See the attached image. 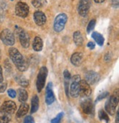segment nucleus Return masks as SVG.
I'll list each match as a JSON object with an SVG mask.
<instances>
[{
	"label": "nucleus",
	"instance_id": "32",
	"mask_svg": "<svg viewBox=\"0 0 119 123\" xmlns=\"http://www.w3.org/2000/svg\"><path fill=\"white\" fill-rule=\"evenodd\" d=\"M87 47L90 49H93L94 48H95V43H93V42H89L88 43H87Z\"/></svg>",
	"mask_w": 119,
	"mask_h": 123
},
{
	"label": "nucleus",
	"instance_id": "12",
	"mask_svg": "<svg viewBox=\"0 0 119 123\" xmlns=\"http://www.w3.org/2000/svg\"><path fill=\"white\" fill-rule=\"evenodd\" d=\"M91 94V88L85 80L79 81V95L84 98H87Z\"/></svg>",
	"mask_w": 119,
	"mask_h": 123
},
{
	"label": "nucleus",
	"instance_id": "8",
	"mask_svg": "<svg viewBox=\"0 0 119 123\" xmlns=\"http://www.w3.org/2000/svg\"><path fill=\"white\" fill-rule=\"evenodd\" d=\"M15 12L17 16L21 18H26L29 12V7L25 2H19L16 4L15 7Z\"/></svg>",
	"mask_w": 119,
	"mask_h": 123
},
{
	"label": "nucleus",
	"instance_id": "20",
	"mask_svg": "<svg viewBox=\"0 0 119 123\" xmlns=\"http://www.w3.org/2000/svg\"><path fill=\"white\" fill-rule=\"evenodd\" d=\"M73 42L77 45H82L83 43V37L79 31H77L73 33Z\"/></svg>",
	"mask_w": 119,
	"mask_h": 123
},
{
	"label": "nucleus",
	"instance_id": "10",
	"mask_svg": "<svg viewBox=\"0 0 119 123\" xmlns=\"http://www.w3.org/2000/svg\"><path fill=\"white\" fill-rule=\"evenodd\" d=\"M91 6V0H79L78 7H77L79 14L82 17H85L89 12Z\"/></svg>",
	"mask_w": 119,
	"mask_h": 123
},
{
	"label": "nucleus",
	"instance_id": "7",
	"mask_svg": "<svg viewBox=\"0 0 119 123\" xmlns=\"http://www.w3.org/2000/svg\"><path fill=\"white\" fill-rule=\"evenodd\" d=\"M0 39L6 45L12 46L15 43V37L13 33L10 29H5L0 33Z\"/></svg>",
	"mask_w": 119,
	"mask_h": 123
},
{
	"label": "nucleus",
	"instance_id": "27",
	"mask_svg": "<svg viewBox=\"0 0 119 123\" xmlns=\"http://www.w3.org/2000/svg\"><path fill=\"white\" fill-rule=\"evenodd\" d=\"M95 25H96V20L95 19H92L90 22H89V24L87 25V32L88 34L94 29Z\"/></svg>",
	"mask_w": 119,
	"mask_h": 123
},
{
	"label": "nucleus",
	"instance_id": "22",
	"mask_svg": "<svg viewBox=\"0 0 119 123\" xmlns=\"http://www.w3.org/2000/svg\"><path fill=\"white\" fill-rule=\"evenodd\" d=\"M15 80L16 81V82L20 86H21L23 87H26L29 85V81L24 75H17L16 78H15Z\"/></svg>",
	"mask_w": 119,
	"mask_h": 123
},
{
	"label": "nucleus",
	"instance_id": "25",
	"mask_svg": "<svg viewBox=\"0 0 119 123\" xmlns=\"http://www.w3.org/2000/svg\"><path fill=\"white\" fill-rule=\"evenodd\" d=\"M32 4L35 7H42L46 4V0H33Z\"/></svg>",
	"mask_w": 119,
	"mask_h": 123
},
{
	"label": "nucleus",
	"instance_id": "11",
	"mask_svg": "<svg viewBox=\"0 0 119 123\" xmlns=\"http://www.w3.org/2000/svg\"><path fill=\"white\" fill-rule=\"evenodd\" d=\"M81 108L83 112L87 115H92L94 114V107L92 100L90 98H86L81 102Z\"/></svg>",
	"mask_w": 119,
	"mask_h": 123
},
{
	"label": "nucleus",
	"instance_id": "9",
	"mask_svg": "<svg viewBox=\"0 0 119 123\" xmlns=\"http://www.w3.org/2000/svg\"><path fill=\"white\" fill-rule=\"evenodd\" d=\"M16 31L21 45L24 48H28L29 46V37L26 32L20 27H17Z\"/></svg>",
	"mask_w": 119,
	"mask_h": 123
},
{
	"label": "nucleus",
	"instance_id": "37",
	"mask_svg": "<svg viewBox=\"0 0 119 123\" xmlns=\"http://www.w3.org/2000/svg\"><path fill=\"white\" fill-rule=\"evenodd\" d=\"M93 1H94L96 3L100 4V3H102V2H105V0H93Z\"/></svg>",
	"mask_w": 119,
	"mask_h": 123
},
{
	"label": "nucleus",
	"instance_id": "6",
	"mask_svg": "<svg viewBox=\"0 0 119 123\" xmlns=\"http://www.w3.org/2000/svg\"><path fill=\"white\" fill-rule=\"evenodd\" d=\"M68 16L65 13H60L55 18L54 21V30L56 32H60L63 30L67 22Z\"/></svg>",
	"mask_w": 119,
	"mask_h": 123
},
{
	"label": "nucleus",
	"instance_id": "2",
	"mask_svg": "<svg viewBox=\"0 0 119 123\" xmlns=\"http://www.w3.org/2000/svg\"><path fill=\"white\" fill-rule=\"evenodd\" d=\"M8 54L10 59L19 71L24 72L27 70L28 64L26 61L17 49L10 48L8 51Z\"/></svg>",
	"mask_w": 119,
	"mask_h": 123
},
{
	"label": "nucleus",
	"instance_id": "30",
	"mask_svg": "<svg viewBox=\"0 0 119 123\" xmlns=\"http://www.w3.org/2000/svg\"><path fill=\"white\" fill-rule=\"evenodd\" d=\"M108 95H109V93H108L107 92H102V93H101V95H99L98 96V98H97V99H96V101H99V100H101L104 99L105 98L107 97Z\"/></svg>",
	"mask_w": 119,
	"mask_h": 123
},
{
	"label": "nucleus",
	"instance_id": "28",
	"mask_svg": "<svg viewBox=\"0 0 119 123\" xmlns=\"http://www.w3.org/2000/svg\"><path fill=\"white\" fill-rule=\"evenodd\" d=\"M63 76H64V79L66 81H69L71 80V74L69 73V71L68 70H65L63 72Z\"/></svg>",
	"mask_w": 119,
	"mask_h": 123
},
{
	"label": "nucleus",
	"instance_id": "34",
	"mask_svg": "<svg viewBox=\"0 0 119 123\" xmlns=\"http://www.w3.org/2000/svg\"><path fill=\"white\" fill-rule=\"evenodd\" d=\"M3 81V74H2V68L0 65V84Z\"/></svg>",
	"mask_w": 119,
	"mask_h": 123
},
{
	"label": "nucleus",
	"instance_id": "17",
	"mask_svg": "<svg viewBox=\"0 0 119 123\" xmlns=\"http://www.w3.org/2000/svg\"><path fill=\"white\" fill-rule=\"evenodd\" d=\"M28 111H29V105L26 103H22L16 113V117L18 118L22 117L23 116L26 115L28 113Z\"/></svg>",
	"mask_w": 119,
	"mask_h": 123
},
{
	"label": "nucleus",
	"instance_id": "15",
	"mask_svg": "<svg viewBox=\"0 0 119 123\" xmlns=\"http://www.w3.org/2000/svg\"><path fill=\"white\" fill-rule=\"evenodd\" d=\"M34 21L38 26H43L46 22V16L41 11H36L33 15Z\"/></svg>",
	"mask_w": 119,
	"mask_h": 123
},
{
	"label": "nucleus",
	"instance_id": "31",
	"mask_svg": "<svg viewBox=\"0 0 119 123\" xmlns=\"http://www.w3.org/2000/svg\"><path fill=\"white\" fill-rule=\"evenodd\" d=\"M7 89V83L6 82H2L0 84V93H3V92Z\"/></svg>",
	"mask_w": 119,
	"mask_h": 123
},
{
	"label": "nucleus",
	"instance_id": "24",
	"mask_svg": "<svg viewBox=\"0 0 119 123\" xmlns=\"http://www.w3.org/2000/svg\"><path fill=\"white\" fill-rule=\"evenodd\" d=\"M99 117L100 120L105 121L106 123H108L110 121V118L108 117V114L106 113L105 111H104L103 109H101L99 111Z\"/></svg>",
	"mask_w": 119,
	"mask_h": 123
},
{
	"label": "nucleus",
	"instance_id": "36",
	"mask_svg": "<svg viewBox=\"0 0 119 123\" xmlns=\"http://www.w3.org/2000/svg\"><path fill=\"white\" fill-rule=\"evenodd\" d=\"M115 123H119V111H118L117 113H116V120H115Z\"/></svg>",
	"mask_w": 119,
	"mask_h": 123
},
{
	"label": "nucleus",
	"instance_id": "13",
	"mask_svg": "<svg viewBox=\"0 0 119 123\" xmlns=\"http://www.w3.org/2000/svg\"><path fill=\"white\" fill-rule=\"evenodd\" d=\"M85 81L89 84V85H93L96 83H97L99 79H100V76L99 75L94 72V71H88L86 73L85 75Z\"/></svg>",
	"mask_w": 119,
	"mask_h": 123
},
{
	"label": "nucleus",
	"instance_id": "4",
	"mask_svg": "<svg viewBox=\"0 0 119 123\" xmlns=\"http://www.w3.org/2000/svg\"><path fill=\"white\" fill-rule=\"evenodd\" d=\"M47 74H48V70L46 67H42L40 69L38 75L37 81H36V87L38 92H40L42 89L44 88V86H45Z\"/></svg>",
	"mask_w": 119,
	"mask_h": 123
},
{
	"label": "nucleus",
	"instance_id": "16",
	"mask_svg": "<svg viewBox=\"0 0 119 123\" xmlns=\"http://www.w3.org/2000/svg\"><path fill=\"white\" fill-rule=\"evenodd\" d=\"M82 53H74L71 57V63L75 65V66H79L82 62Z\"/></svg>",
	"mask_w": 119,
	"mask_h": 123
},
{
	"label": "nucleus",
	"instance_id": "33",
	"mask_svg": "<svg viewBox=\"0 0 119 123\" xmlns=\"http://www.w3.org/2000/svg\"><path fill=\"white\" fill-rule=\"evenodd\" d=\"M24 123H34L33 122V119L31 117H27L25 119V122Z\"/></svg>",
	"mask_w": 119,
	"mask_h": 123
},
{
	"label": "nucleus",
	"instance_id": "38",
	"mask_svg": "<svg viewBox=\"0 0 119 123\" xmlns=\"http://www.w3.org/2000/svg\"><path fill=\"white\" fill-rule=\"evenodd\" d=\"M0 59H1V50H0Z\"/></svg>",
	"mask_w": 119,
	"mask_h": 123
},
{
	"label": "nucleus",
	"instance_id": "26",
	"mask_svg": "<svg viewBox=\"0 0 119 123\" xmlns=\"http://www.w3.org/2000/svg\"><path fill=\"white\" fill-rule=\"evenodd\" d=\"M63 112L59 113L54 119L51 120V123H61V120L63 117Z\"/></svg>",
	"mask_w": 119,
	"mask_h": 123
},
{
	"label": "nucleus",
	"instance_id": "1",
	"mask_svg": "<svg viewBox=\"0 0 119 123\" xmlns=\"http://www.w3.org/2000/svg\"><path fill=\"white\" fill-rule=\"evenodd\" d=\"M16 109L13 101H5L0 107V123H9Z\"/></svg>",
	"mask_w": 119,
	"mask_h": 123
},
{
	"label": "nucleus",
	"instance_id": "19",
	"mask_svg": "<svg viewBox=\"0 0 119 123\" xmlns=\"http://www.w3.org/2000/svg\"><path fill=\"white\" fill-rule=\"evenodd\" d=\"M28 98V94L24 89H18V99L21 103H25Z\"/></svg>",
	"mask_w": 119,
	"mask_h": 123
},
{
	"label": "nucleus",
	"instance_id": "3",
	"mask_svg": "<svg viewBox=\"0 0 119 123\" xmlns=\"http://www.w3.org/2000/svg\"><path fill=\"white\" fill-rule=\"evenodd\" d=\"M118 104V89H116V91L114 92V93L106 101L105 103L106 111L112 116L114 115L115 113L116 107Z\"/></svg>",
	"mask_w": 119,
	"mask_h": 123
},
{
	"label": "nucleus",
	"instance_id": "5",
	"mask_svg": "<svg viewBox=\"0 0 119 123\" xmlns=\"http://www.w3.org/2000/svg\"><path fill=\"white\" fill-rule=\"evenodd\" d=\"M71 83L70 86V95L72 98H78L79 96V81L80 75H75L71 78Z\"/></svg>",
	"mask_w": 119,
	"mask_h": 123
},
{
	"label": "nucleus",
	"instance_id": "21",
	"mask_svg": "<svg viewBox=\"0 0 119 123\" xmlns=\"http://www.w3.org/2000/svg\"><path fill=\"white\" fill-rule=\"evenodd\" d=\"M39 108V98L38 95H34L32 98V107H31V114L35 113Z\"/></svg>",
	"mask_w": 119,
	"mask_h": 123
},
{
	"label": "nucleus",
	"instance_id": "14",
	"mask_svg": "<svg viewBox=\"0 0 119 123\" xmlns=\"http://www.w3.org/2000/svg\"><path fill=\"white\" fill-rule=\"evenodd\" d=\"M55 100L54 94L53 92L52 83L49 82L46 87V103L47 105H51Z\"/></svg>",
	"mask_w": 119,
	"mask_h": 123
},
{
	"label": "nucleus",
	"instance_id": "29",
	"mask_svg": "<svg viewBox=\"0 0 119 123\" xmlns=\"http://www.w3.org/2000/svg\"><path fill=\"white\" fill-rule=\"evenodd\" d=\"M7 94L12 98H15L16 97V92L13 89H9L7 90Z\"/></svg>",
	"mask_w": 119,
	"mask_h": 123
},
{
	"label": "nucleus",
	"instance_id": "23",
	"mask_svg": "<svg viewBox=\"0 0 119 123\" xmlns=\"http://www.w3.org/2000/svg\"><path fill=\"white\" fill-rule=\"evenodd\" d=\"M92 37L94 39V40L96 42V43L99 45H102L104 43H105V38H104V37L99 32H93Z\"/></svg>",
	"mask_w": 119,
	"mask_h": 123
},
{
	"label": "nucleus",
	"instance_id": "18",
	"mask_svg": "<svg viewBox=\"0 0 119 123\" xmlns=\"http://www.w3.org/2000/svg\"><path fill=\"white\" fill-rule=\"evenodd\" d=\"M33 48L35 51H40L43 49V40L40 37H35L33 40Z\"/></svg>",
	"mask_w": 119,
	"mask_h": 123
},
{
	"label": "nucleus",
	"instance_id": "35",
	"mask_svg": "<svg viewBox=\"0 0 119 123\" xmlns=\"http://www.w3.org/2000/svg\"><path fill=\"white\" fill-rule=\"evenodd\" d=\"M112 6H113L115 8H117V7H118V3H119L118 0H112Z\"/></svg>",
	"mask_w": 119,
	"mask_h": 123
}]
</instances>
